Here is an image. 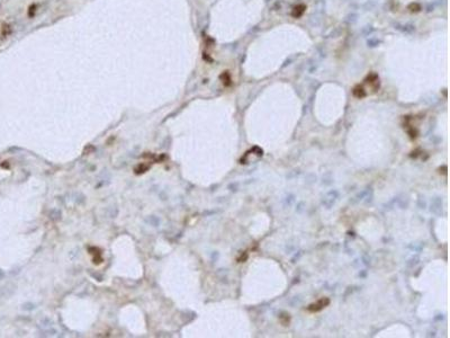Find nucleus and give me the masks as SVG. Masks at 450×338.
Segmentation results:
<instances>
[{
  "label": "nucleus",
  "mask_w": 450,
  "mask_h": 338,
  "mask_svg": "<svg viewBox=\"0 0 450 338\" xmlns=\"http://www.w3.org/2000/svg\"><path fill=\"white\" fill-rule=\"evenodd\" d=\"M329 303H330V300L328 298H322V299L318 300L315 303L311 304V306L307 308V310L310 311V313H319V311L324 309L326 306H329Z\"/></svg>",
  "instance_id": "obj_1"
}]
</instances>
